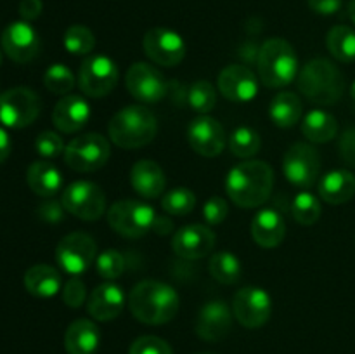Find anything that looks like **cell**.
I'll list each match as a JSON object with an SVG mask.
<instances>
[{
	"mask_svg": "<svg viewBox=\"0 0 355 354\" xmlns=\"http://www.w3.org/2000/svg\"><path fill=\"white\" fill-rule=\"evenodd\" d=\"M132 316L144 325H165L172 321L180 307L175 288L158 280L139 281L128 295Z\"/></svg>",
	"mask_w": 355,
	"mask_h": 354,
	"instance_id": "cell-1",
	"label": "cell"
},
{
	"mask_svg": "<svg viewBox=\"0 0 355 354\" xmlns=\"http://www.w3.org/2000/svg\"><path fill=\"white\" fill-rule=\"evenodd\" d=\"M78 87L87 97H106L120 80L116 62L104 54L89 56L78 71Z\"/></svg>",
	"mask_w": 355,
	"mask_h": 354,
	"instance_id": "cell-9",
	"label": "cell"
},
{
	"mask_svg": "<svg viewBox=\"0 0 355 354\" xmlns=\"http://www.w3.org/2000/svg\"><path fill=\"white\" fill-rule=\"evenodd\" d=\"M128 354H173L168 342L155 335L139 337L132 342Z\"/></svg>",
	"mask_w": 355,
	"mask_h": 354,
	"instance_id": "cell-41",
	"label": "cell"
},
{
	"mask_svg": "<svg viewBox=\"0 0 355 354\" xmlns=\"http://www.w3.org/2000/svg\"><path fill=\"white\" fill-rule=\"evenodd\" d=\"M349 17L355 24V0H350V3H349Z\"/></svg>",
	"mask_w": 355,
	"mask_h": 354,
	"instance_id": "cell-50",
	"label": "cell"
},
{
	"mask_svg": "<svg viewBox=\"0 0 355 354\" xmlns=\"http://www.w3.org/2000/svg\"><path fill=\"white\" fill-rule=\"evenodd\" d=\"M187 139L191 148L207 158H215L225 148L224 127L208 115H200L191 121L187 127Z\"/></svg>",
	"mask_w": 355,
	"mask_h": 354,
	"instance_id": "cell-17",
	"label": "cell"
},
{
	"mask_svg": "<svg viewBox=\"0 0 355 354\" xmlns=\"http://www.w3.org/2000/svg\"><path fill=\"white\" fill-rule=\"evenodd\" d=\"M338 149L343 162L349 163L350 167H355V127L347 128L343 132L338 142Z\"/></svg>",
	"mask_w": 355,
	"mask_h": 354,
	"instance_id": "cell-45",
	"label": "cell"
},
{
	"mask_svg": "<svg viewBox=\"0 0 355 354\" xmlns=\"http://www.w3.org/2000/svg\"><path fill=\"white\" fill-rule=\"evenodd\" d=\"M162 207L170 215H187L196 207V196L187 187H175L162 198Z\"/></svg>",
	"mask_w": 355,
	"mask_h": 354,
	"instance_id": "cell-38",
	"label": "cell"
},
{
	"mask_svg": "<svg viewBox=\"0 0 355 354\" xmlns=\"http://www.w3.org/2000/svg\"><path fill=\"white\" fill-rule=\"evenodd\" d=\"M283 172L293 186L311 187L321 172V156L314 146L307 142H295L284 155Z\"/></svg>",
	"mask_w": 355,
	"mask_h": 354,
	"instance_id": "cell-14",
	"label": "cell"
},
{
	"mask_svg": "<svg viewBox=\"0 0 355 354\" xmlns=\"http://www.w3.org/2000/svg\"><path fill=\"white\" fill-rule=\"evenodd\" d=\"M97 274L104 280H116L125 271V257L118 250H104L96 259Z\"/></svg>",
	"mask_w": 355,
	"mask_h": 354,
	"instance_id": "cell-39",
	"label": "cell"
},
{
	"mask_svg": "<svg viewBox=\"0 0 355 354\" xmlns=\"http://www.w3.org/2000/svg\"><path fill=\"white\" fill-rule=\"evenodd\" d=\"M187 103L194 111L201 115L210 113L217 104V90L207 80H198L189 87L187 92Z\"/></svg>",
	"mask_w": 355,
	"mask_h": 354,
	"instance_id": "cell-37",
	"label": "cell"
},
{
	"mask_svg": "<svg viewBox=\"0 0 355 354\" xmlns=\"http://www.w3.org/2000/svg\"><path fill=\"white\" fill-rule=\"evenodd\" d=\"M142 47H144L146 56L153 62H156L158 66H165V68H173V66L180 65L186 58L187 51L184 38L177 31L163 26L151 28L144 35Z\"/></svg>",
	"mask_w": 355,
	"mask_h": 354,
	"instance_id": "cell-13",
	"label": "cell"
},
{
	"mask_svg": "<svg viewBox=\"0 0 355 354\" xmlns=\"http://www.w3.org/2000/svg\"><path fill=\"white\" fill-rule=\"evenodd\" d=\"M319 196L331 205H342L352 200L355 196V176L345 169L328 172L319 180Z\"/></svg>",
	"mask_w": 355,
	"mask_h": 354,
	"instance_id": "cell-26",
	"label": "cell"
},
{
	"mask_svg": "<svg viewBox=\"0 0 355 354\" xmlns=\"http://www.w3.org/2000/svg\"><path fill=\"white\" fill-rule=\"evenodd\" d=\"M259 80L269 89L286 87L298 76V58L284 38H269L257 52Z\"/></svg>",
	"mask_w": 355,
	"mask_h": 354,
	"instance_id": "cell-5",
	"label": "cell"
},
{
	"mask_svg": "<svg viewBox=\"0 0 355 354\" xmlns=\"http://www.w3.org/2000/svg\"><path fill=\"white\" fill-rule=\"evenodd\" d=\"M26 183L35 194L44 198H52L62 187V174L54 163L47 160L33 162L28 167Z\"/></svg>",
	"mask_w": 355,
	"mask_h": 354,
	"instance_id": "cell-27",
	"label": "cell"
},
{
	"mask_svg": "<svg viewBox=\"0 0 355 354\" xmlns=\"http://www.w3.org/2000/svg\"><path fill=\"white\" fill-rule=\"evenodd\" d=\"M62 301L68 307H80L83 302L87 301V288L82 280L76 276L69 278L64 285H62Z\"/></svg>",
	"mask_w": 355,
	"mask_h": 354,
	"instance_id": "cell-42",
	"label": "cell"
},
{
	"mask_svg": "<svg viewBox=\"0 0 355 354\" xmlns=\"http://www.w3.org/2000/svg\"><path fill=\"white\" fill-rule=\"evenodd\" d=\"M350 97H352V101L355 104V82L352 83V87H350Z\"/></svg>",
	"mask_w": 355,
	"mask_h": 354,
	"instance_id": "cell-51",
	"label": "cell"
},
{
	"mask_svg": "<svg viewBox=\"0 0 355 354\" xmlns=\"http://www.w3.org/2000/svg\"><path fill=\"white\" fill-rule=\"evenodd\" d=\"M211 278L222 285H234L241 278L243 267L238 257L231 252H218L208 262Z\"/></svg>",
	"mask_w": 355,
	"mask_h": 354,
	"instance_id": "cell-32",
	"label": "cell"
},
{
	"mask_svg": "<svg viewBox=\"0 0 355 354\" xmlns=\"http://www.w3.org/2000/svg\"><path fill=\"white\" fill-rule=\"evenodd\" d=\"M90 120V106L85 97L68 94L59 99L52 111V121L55 128L64 134H75L82 130Z\"/></svg>",
	"mask_w": 355,
	"mask_h": 354,
	"instance_id": "cell-21",
	"label": "cell"
},
{
	"mask_svg": "<svg viewBox=\"0 0 355 354\" xmlns=\"http://www.w3.org/2000/svg\"><path fill=\"white\" fill-rule=\"evenodd\" d=\"M130 183L142 198H158L165 191L166 179L162 167L153 160H141L132 167Z\"/></svg>",
	"mask_w": 355,
	"mask_h": 354,
	"instance_id": "cell-24",
	"label": "cell"
},
{
	"mask_svg": "<svg viewBox=\"0 0 355 354\" xmlns=\"http://www.w3.org/2000/svg\"><path fill=\"white\" fill-rule=\"evenodd\" d=\"M64 205L58 200H45L38 205L37 215L47 224H59L64 217Z\"/></svg>",
	"mask_w": 355,
	"mask_h": 354,
	"instance_id": "cell-44",
	"label": "cell"
},
{
	"mask_svg": "<svg viewBox=\"0 0 355 354\" xmlns=\"http://www.w3.org/2000/svg\"><path fill=\"white\" fill-rule=\"evenodd\" d=\"M125 307V292L116 283L99 285L87 298V311L97 321H111L118 318Z\"/></svg>",
	"mask_w": 355,
	"mask_h": 354,
	"instance_id": "cell-22",
	"label": "cell"
},
{
	"mask_svg": "<svg viewBox=\"0 0 355 354\" xmlns=\"http://www.w3.org/2000/svg\"><path fill=\"white\" fill-rule=\"evenodd\" d=\"M128 92L141 103H158L168 92L165 76L148 62H134L125 75Z\"/></svg>",
	"mask_w": 355,
	"mask_h": 354,
	"instance_id": "cell-15",
	"label": "cell"
},
{
	"mask_svg": "<svg viewBox=\"0 0 355 354\" xmlns=\"http://www.w3.org/2000/svg\"><path fill=\"white\" fill-rule=\"evenodd\" d=\"M343 0H309V7L321 16H333L342 9Z\"/></svg>",
	"mask_w": 355,
	"mask_h": 354,
	"instance_id": "cell-46",
	"label": "cell"
},
{
	"mask_svg": "<svg viewBox=\"0 0 355 354\" xmlns=\"http://www.w3.org/2000/svg\"><path fill=\"white\" fill-rule=\"evenodd\" d=\"M42 110V101L28 87H14L0 94V124L7 128H24L33 124Z\"/></svg>",
	"mask_w": 355,
	"mask_h": 354,
	"instance_id": "cell-8",
	"label": "cell"
},
{
	"mask_svg": "<svg viewBox=\"0 0 355 354\" xmlns=\"http://www.w3.org/2000/svg\"><path fill=\"white\" fill-rule=\"evenodd\" d=\"M262 139L252 127H238L229 137V149L238 158H252L260 151Z\"/></svg>",
	"mask_w": 355,
	"mask_h": 354,
	"instance_id": "cell-33",
	"label": "cell"
},
{
	"mask_svg": "<svg viewBox=\"0 0 355 354\" xmlns=\"http://www.w3.org/2000/svg\"><path fill=\"white\" fill-rule=\"evenodd\" d=\"M200 354H210V353H200Z\"/></svg>",
	"mask_w": 355,
	"mask_h": 354,
	"instance_id": "cell-53",
	"label": "cell"
},
{
	"mask_svg": "<svg viewBox=\"0 0 355 354\" xmlns=\"http://www.w3.org/2000/svg\"><path fill=\"white\" fill-rule=\"evenodd\" d=\"M110 156V141L97 132L78 135L64 149V163L75 172H96L106 165Z\"/></svg>",
	"mask_w": 355,
	"mask_h": 354,
	"instance_id": "cell-7",
	"label": "cell"
},
{
	"mask_svg": "<svg viewBox=\"0 0 355 354\" xmlns=\"http://www.w3.org/2000/svg\"><path fill=\"white\" fill-rule=\"evenodd\" d=\"M66 212L82 221H97L106 212V194L103 187L90 180H75L62 191Z\"/></svg>",
	"mask_w": 355,
	"mask_h": 354,
	"instance_id": "cell-10",
	"label": "cell"
},
{
	"mask_svg": "<svg viewBox=\"0 0 355 354\" xmlns=\"http://www.w3.org/2000/svg\"><path fill=\"white\" fill-rule=\"evenodd\" d=\"M232 311L224 301H210L200 309L196 319V333L201 340L218 342L231 332Z\"/></svg>",
	"mask_w": 355,
	"mask_h": 354,
	"instance_id": "cell-20",
	"label": "cell"
},
{
	"mask_svg": "<svg viewBox=\"0 0 355 354\" xmlns=\"http://www.w3.org/2000/svg\"><path fill=\"white\" fill-rule=\"evenodd\" d=\"M274 187V172L269 163L248 160L227 174L225 191L234 205L241 208H257L269 200Z\"/></svg>",
	"mask_w": 355,
	"mask_h": 354,
	"instance_id": "cell-2",
	"label": "cell"
},
{
	"mask_svg": "<svg viewBox=\"0 0 355 354\" xmlns=\"http://www.w3.org/2000/svg\"><path fill=\"white\" fill-rule=\"evenodd\" d=\"M97 259V243L87 233L75 231L64 236L55 246V260L64 273L80 276Z\"/></svg>",
	"mask_w": 355,
	"mask_h": 354,
	"instance_id": "cell-11",
	"label": "cell"
},
{
	"mask_svg": "<svg viewBox=\"0 0 355 354\" xmlns=\"http://www.w3.org/2000/svg\"><path fill=\"white\" fill-rule=\"evenodd\" d=\"M99 342V328L90 319H76L64 333V349L68 354H94Z\"/></svg>",
	"mask_w": 355,
	"mask_h": 354,
	"instance_id": "cell-25",
	"label": "cell"
},
{
	"mask_svg": "<svg viewBox=\"0 0 355 354\" xmlns=\"http://www.w3.org/2000/svg\"><path fill=\"white\" fill-rule=\"evenodd\" d=\"M10 149H12V142H10L9 134H7L6 128L0 127V163H3L9 158Z\"/></svg>",
	"mask_w": 355,
	"mask_h": 354,
	"instance_id": "cell-48",
	"label": "cell"
},
{
	"mask_svg": "<svg viewBox=\"0 0 355 354\" xmlns=\"http://www.w3.org/2000/svg\"><path fill=\"white\" fill-rule=\"evenodd\" d=\"M19 14L23 21H33L42 14V0H21Z\"/></svg>",
	"mask_w": 355,
	"mask_h": 354,
	"instance_id": "cell-47",
	"label": "cell"
},
{
	"mask_svg": "<svg viewBox=\"0 0 355 354\" xmlns=\"http://www.w3.org/2000/svg\"><path fill=\"white\" fill-rule=\"evenodd\" d=\"M252 236L262 248H276L286 236V222L274 208H263L253 217Z\"/></svg>",
	"mask_w": 355,
	"mask_h": 354,
	"instance_id": "cell-23",
	"label": "cell"
},
{
	"mask_svg": "<svg viewBox=\"0 0 355 354\" xmlns=\"http://www.w3.org/2000/svg\"><path fill=\"white\" fill-rule=\"evenodd\" d=\"M326 47L335 59L342 62L355 61V30L345 24L333 26L326 37Z\"/></svg>",
	"mask_w": 355,
	"mask_h": 354,
	"instance_id": "cell-31",
	"label": "cell"
},
{
	"mask_svg": "<svg viewBox=\"0 0 355 354\" xmlns=\"http://www.w3.org/2000/svg\"><path fill=\"white\" fill-rule=\"evenodd\" d=\"M24 288L33 297H54L59 290H62L61 273L47 264H37L24 273Z\"/></svg>",
	"mask_w": 355,
	"mask_h": 354,
	"instance_id": "cell-28",
	"label": "cell"
},
{
	"mask_svg": "<svg viewBox=\"0 0 355 354\" xmlns=\"http://www.w3.org/2000/svg\"><path fill=\"white\" fill-rule=\"evenodd\" d=\"M2 49L12 61L30 62L40 52V38L28 21L10 23L2 31Z\"/></svg>",
	"mask_w": 355,
	"mask_h": 354,
	"instance_id": "cell-18",
	"label": "cell"
},
{
	"mask_svg": "<svg viewBox=\"0 0 355 354\" xmlns=\"http://www.w3.org/2000/svg\"><path fill=\"white\" fill-rule=\"evenodd\" d=\"M215 246V233L208 226L189 224L180 228L172 238V248L179 257L196 260L208 255Z\"/></svg>",
	"mask_w": 355,
	"mask_h": 354,
	"instance_id": "cell-19",
	"label": "cell"
},
{
	"mask_svg": "<svg viewBox=\"0 0 355 354\" xmlns=\"http://www.w3.org/2000/svg\"><path fill=\"white\" fill-rule=\"evenodd\" d=\"M298 90L307 101L319 106H331L345 92V78L335 62L329 59H312L305 62L297 76Z\"/></svg>",
	"mask_w": 355,
	"mask_h": 354,
	"instance_id": "cell-3",
	"label": "cell"
},
{
	"mask_svg": "<svg viewBox=\"0 0 355 354\" xmlns=\"http://www.w3.org/2000/svg\"><path fill=\"white\" fill-rule=\"evenodd\" d=\"M304 106L297 94L293 92H279L272 99L269 108L270 120L281 128H290L300 121Z\"/></svg>",
	"mask_w": 355,
	"mask_h": 354,
	"instance_id": "cell-30",
	"label": "cell"
},
{
	"mask_svg": "<svg viewBox=\"0 0 355 354\" xmlns=\"http://www.w3.org/2000/svg\"><path fill=\"white\" fill-rule=\"evenodd\" d=\"M64 49L73 56H87L96 47V37L83 24H73L64 31Z\"/></svg>",
	"mask_w": 355,
	"mask_h": 354,
	"instance_id": "cell-36",
	"label": "cell"
},
{
	"mask_svg": "<svg viewBox=\"0 0 355 354\" xmlns=\"http://www.w3.org/2000/svg\"><path fill=\"white\" fill-rule=\"evenodd\" d=\"M173 229V222L170 219H163V217H156L155 226H153V231L158 233V235H166Z\"/></svg>",
	"mask_w": 355,
	"mask_h": 354,
	"instance_id": "cell-49",
	"label": "cell"
},
{
	"mask_svg": "<svg viewBox=\"0 0 355 354\" xmlns=\"http://www.w3.org/2000/svg\"><path fill=\"white\" fill-rule=\"evenodd\" d=\"M259 76L245 65H229L218 73V90L234 103H248L259 94Z\"/></svg>",
	"mask_w": 355,
	"mask_h": 354,
	"instance_id": "cell-16",
	"label": "cell"
},
{
	"mask_svg": "<svg viewBox=\"0 0 355 354\" xmlns=\"http://www.w3.org/2000/svg\"><path fill=\"white\" fill-rule=\"evenodd\" d=\"M156 217L155 208L144 201L120 200L110 207L107 224L125 238H141L151 231Z\"/></svg>",
	"mask_w": 355,
	"mask_h": 354,
	"instance_id": "cell-6",
	"label": "cell"
},
{
	"mask_svg": "<svg viewBox=\"0 0 355 354\" xmlns=\"http://www.w3.org/2000/svg\"><path fill=\"white\" fill-rule=\"evenodd\" d=\"M76 83L78 80L75 78L71 69L61 62L51 65L44 73V85L47 87L49 92L55 94V96H68L75 89Z\"/></svg>",
	"mask_w": 355,
	"mask_h": 354,
	"instance_id": "cell-34",
	"label": "cell"
},
{
	"mask_svg": "<svg viewBox=\"0 0 355 354\" xmlns=\"http://www.w3.org/2000/svg\"><path fill=\"white\" fill-rule=\"evenodd\" d=\"M272 312L270 295L260 287L239 288L232 298V314L245 328H260L266 325Z\"/></svg>",
	"mask_w": 355,
	"mask_h": 354,
	"instance_id": "cell-12",
	"label": "cell"
},
{
	"mask_svg": "<svg viewBox=\"0 0 355 354\" xmlns=\"http://www.w3.org/2000/svg\"><path fill=\"white\" fill-rule=\"evenodd\" d=\"M107 132L118 148H142L158 134V120L149 108L130 104L111 118Z\"/></svg>",
	"mask_w": 355,
	"mask_h": 354,
	"instance_id": "cell-4",
	"label": "cell"
},
{
	"mask_svg": "<svg viewBox=\"0 0 355 354\" xmlns=\"http://www.w3.org/2000/svg\"><path fill=\"white\" fill-rule=\"evenodd\" d=\"M35 149L44 158H58L59 155H64V142L59 134L52 130H45L35 139Z\"/></svg>",
	"mask_w": 355,
	"mask_h": 354,
	"instance_id": "cell-40",
	"label": "cell"
},
{
	"mask_svg": "<svg viewBox=\"0 0 355 354\" xmlns=\"http://www.w3.org/2000/svg\"><path fill=\"white\" fill-rule=\"evenodd\" d=\"M0 65H2V51H0Z\"/></svg>",
	"mask_w": 355,
	"mask_h": 354,
	"instance_id": "cell-52",
	"label": "cell"
},
{
	"mask_svg": "<svg viewBox=\"0 0 355 354\" xmlns=\"http://www.w3.org/2000/svg\"><path fill=\"white\" fill-rule=\"evenodd\" d=\"M291 215L302 226H312L321 217V203L318 198L309 191H302L293 198Z\"/></svg>",
	"mask_w": 355,
	"mask_h": 354,
	"instance_id": "cell-35",
	"label": "cell"
},
{
	"mask_svg": "<svg viewBox=\"0 0 355 354\" xmlns=\"http://www.w3.org/2000/svg\"><path fill=\"white\" fill-rule=\"evenodd\" d=\"M302 132L311 142L324 144L338 134V121L331 113L324 110L309 111L302 121Z\"/></svg>",
	"mask_w": 355,
	"mask_h": 354,
	"instance_id": "cell-29",
	"label": "cell"
},
{
	"mask_svg": "<svg viewBox=\"0 0 355 354\" xmlns=\"http://www.w3.org/2000/svg\"><path fill=\"white\" fill-rule=\"evenodd\" d=\"M229 214V203L222 196H211L203 205V217L210 226L222 224Z\"/></svg>",
	"mask_w": 355,
	"mask_h": 354,
	"instance_id": "cell-43",
	"label": "cell"
}]
</instances>
